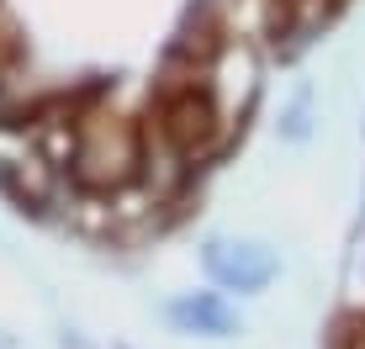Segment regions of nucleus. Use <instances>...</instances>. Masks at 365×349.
Wrapping results in <instances>:
<instances>
[{
  "label": "nucleus",
  "instance_id": "nucleus-1",
  "mask_svg": "<svg viewBox=\"0 0 365 349\" xmlns=\"http://www.w3.org/2000/svg\"><path fill=\"white\" fill-rule=\"evenodd\" d=\"M143 170V111H128L111 90H80L69 127L64 180L85 196H117Z\"/></svg>",
  "mask_w": 365,
  "mask_h": 349
},
{
  "label": "nucleus",
  "instance_id": "nucleus-2",
  "mask_svg": "<svg viewBox=\"0 0 365 349\" xmlns=\"http://www.w3.org/2000/svg\"><path fill=\"white\" fill-rule=\"evenodd\" d=\"M201 270L217 291L228 296H259L281 276V254L259 239H238V233H212L201 244Z\"/></svg>",
  "mask_w": 365,
  "mask_h": 349
},
{
  "label": "nucleus",
  "instance_id": "nucleus-3",
  "mask_svg": "<svg viewBox=\"0 0 365 349\" xmlns=\"http://www.w3.org/2000/svg\"><path fill=\"white\" fill-rule=\"evenodd\" d=\"M323 111H329V95H323V80L312 74H297L281 90V101L270 106V138L281 148H307L323 132Z\"/></svg>",
  "mask_w": 365,
  "mask_h": 349
},
{
  "label": "nucleus",
  "instance_id": "nucleus-4",
  "mask_svg": "<svg viewBox=\"0 0 365 349\" xmlns=\"http://www.w3.org/2000/svg\"><path fill=\"white\" fill-rule=\"evenodd\" d=\"M165 318L180 333H201V339H228V333H238V307L228 302V291H217V286H196V291L170 296Z\"/></svg>",
  "mask_w": 365,
  "mask_h": 349
},
{
  "label": "nucleus",
  "instance_id": "nucleus-5",
  "mask_svg": "<svg viewBox=\"0 0 365 349\" xmlns=\"http://www.w3.org/2000/svg\"><path fill=\"white\" fill-rule=\"evenodd\" d=\"M286 11H292V53L297 48H307L312 37H318V27L329 32L334 27V11L344 6V0H281Z\"/></svg>",
  "mask_w": 365,
  "mask_h": 349
}]
</instances>
